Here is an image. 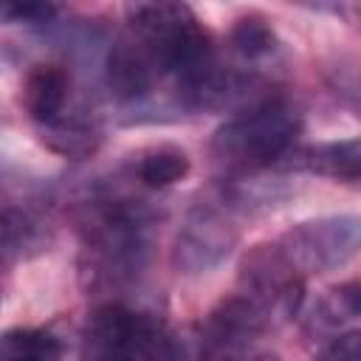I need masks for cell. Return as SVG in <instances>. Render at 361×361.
<instances>
[{
    "label": "cell",
    "mask_w": 361,
    "mask_h": 361,
    "mask_svg": "<svg viewBox=\"0 0 361 361\" xmlns=\"http://www.w3.org/2000/svg\"><path fill=\"white\" fill-rule=\"evenodd\" d=\"M169 327L121 305L93 310L82 333L79 361H180Z\"/></svg>",
    "instance_id": "1"
},
{
    "label": "cell",
    "mask_w": 361,
    "mask_h": 361,
    "mask_svg": "<svg viewBox=\"0 0 361 361\" xmlns=\"http://www.w3.org/2000/svg\"><path fill=\"white\" fill-rule=\"evenodd\" d=\"M299 118L279 102H265L214 133L212 152L231 169H265L296 141Z\"/></svg>",
    "instance_id": "2"
},
{
    "label": "cell",
    "mask_w": 361,
    "mask_h": 361,
    "mask_svg": "<svg viewBox=\"0 0 361 361\" xmlns=\"http://www.w3.org/2000/svg\"><path fill=\"white\" fill-rule=\"evenodd\" d=\"M133 28L164 71H197L209 54V34L183 3L130 6Z\"/></svg>",
    "instance_id": "3"
},
{
    "label": "cell",
    "mask_w": 361,
    "mask_h": 361,
    "mask_svg": "<svg viewBox=\"0 0 361 361\" xmlns=\"http://www.w3.org/2000/svg\"><path fill=\"white\" fill-rule=\"evenodd\" d=\"M68 96V73L59 65H37L28 71L23 85V102L34 121L54 124Z\"/></svg>",
    "instance_id": "4"
},
{
    "label": "cell",
    "mask_w": 361,
    "mask_h": 361,
    "mask_svg": "<svg viewBox=\"0 0 361 361\" xmlns=\"http://www.w3.org/2000/svg\"><path fill=\"white\" fill-rule=\"evenodd\" d=\"M152 73L144 56L130 45H116L107 54V87L118 99H138L149 90Z\"/></svg>",
    "instance_id": "5"
},
{
    "label": "cell",
    "mask_w": 361,
    "mask_h": 361,
    "mask_svg": "<svg viewBox=\"0 0 361 361\" xmlns=\"http://www.w3.org/2000/svg\"><path fill=\"white\" fill-rule=\"evenodd\" d=\"M307 166L319 175L353 183V180H358V169H361V147L355 138L313 147V149H307Z\"/></svg>",
    "instance_id": "6"
},
{
    "label": "cell",
    "mask_w": 361,
    "mask_h": 361,
    "mask_svg": "<svg viewBox=\"0 0 361 361\" xmlns=\"http://www.w3.org/2000/svg\"><path fill=\"white\" fill-rule=\"evenodd\" d=\"M62 344L48 330H8L0 338V361H59Z\"/></svg>",
    "instance_id": "7"
},
{
    "label": "cell",
    "mask_w": 361,
    "mask_h": 361,
    "mask_svg": "<svg viewBox=\"0 0 361 361\" xmlns=\"http://www.w3.org/2000/svg\"><path fill=\"white\" fill-rule=\"evenodd\" d=\"M186 175H189V158H186L183 149H175V147L152 149L138 164V178L149 189L172 186V183L183 180Z\"/></svg>",
    "instance_id": "8"
},
{
    "label": "cell",
    "mask_w": 361,
    "mask_h": 361,
    "mask_svg": "<svg viewBox=\"0 0 361 361\" xmlns=\"http://www.w3.org/2000/svg\"><path fill=\"white\" fill-rule=\"evenodd\" d=\"M231 42L245 56H262V54H268L274 48V31H271V25H268L265 17L248 14V17H240L234 23Z\"/></svg>",
    "instance_id": "9"
},
{
    "label": "cell",
    "mask_w": 361,
    "mask_h": 361,
    "mask_svg": "<svg viewBox=\"0 0 361 361\" xmlns=\"http://www.w3.org/2000/svg\"><path fill=\"white\" fill-rule=\"evenodd\" d=\"M316 361H361V333L347 330V333L336 336L333 341H327L322 347Z\"/></svg>",
    "instance_id": "10"
},
{
    "label": "cell",
    "mask_w": 361,
    "mask_h": 361,
    "mask_svg": "<svg viewBox=\"0 0 361 361\" xmlns=\"http://www.w3.org/2000/svg\"><path fill=\"white\" fill-rule=\"evenodd\" d=\"M0 14L23 23H45L56 14V6L51 3H0Z\"/></svg>",
    "instance_id": "11"
},
{
    "label": "cell",
    "mask_w": 361,
    "mask_h": 361,
    "mask_svg": "<svg viewBox=\"0 0 361 361\" xmlns=\"http://www.w3.org/2000/svg\"><path fill=\"white\" fill-rule=\"evenodd\" d=\"M248 361H282V358L274 353H254V355H248Z\"/></svg>",
    "instance_id": "12"
}]
</instances>
